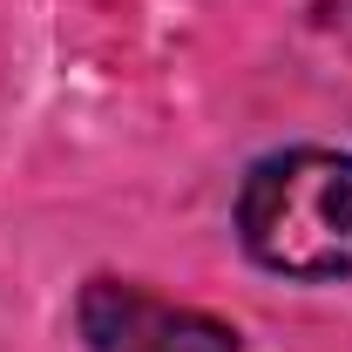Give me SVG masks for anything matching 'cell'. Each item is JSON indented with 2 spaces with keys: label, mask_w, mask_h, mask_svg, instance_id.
<instances>
[{
  "label": "cell",
  "mask_w": 352,
  "mask_h": 352,
  "mask_svg": "<svg viewBox=\"0 0 352 352\" xmlns=\"http://www.w3.org/2000/svg\"><path fill=\"white\" fill-rule=\"evenodd\" d=\"M244 251L298 285L352 278V156L339 149H285L264 156L237 190Z\"/></svg>",
  "instance_id": "1"
},
{
  "label": "cell",
  "mask_w": 352,
  "mask_h": 352,
  "mask_svg": "<svg viewBox=\"0 0 352 352\" xmlns=\"http://www.w3.org/2000/svg\"><path fill=\"white\" fill-rule=\"evenodd\" d=\"M88 352H237V332L210 311H176L129 278H95L75 305Z\"/></svg>",
  "instance_id": "2"
}]
</instances>
